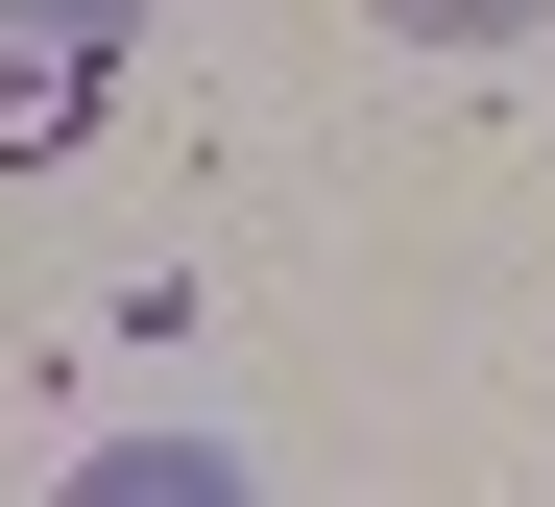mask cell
Masks as SVG:
<instances>
[{"label": "cell", "instance_id": "1", "mask_svg": "<svg viewBox=\"0 0 555 507\" xmlns=\"http://www.w3.org/2000/svg\"><path fill=\"white\" fill-rule=\"evenodd\" d=\"M555 0H387V49H531Z\"/></svg>", "mask_w": 555, "mask_h": 507}, {"label": "cell", "instance_id": "2", "mask_svg": "<svg viewBox=\"0 0 555 507\" xmlns=\"http://www.w3.org/2000/svg\"><path fill=\"white\" fill-rule=\"evenodd\" d=\"M0 25H25V49H121L145 0H0Z\"/></svg>", "mask_w": 555, "mask_h": 507}]
</instances>
